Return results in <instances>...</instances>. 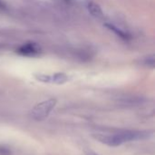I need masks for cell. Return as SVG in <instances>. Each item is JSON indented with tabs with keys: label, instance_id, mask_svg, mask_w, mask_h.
Instances as JSON below:
<instances>
[{
	"label": "cell",
	"instance_id": "1",
	"mask_svg": "<svg viewBox=\"0 0 155 155\" xmlns=\"http://www.w3.org/2000/svg\"><path fill=\"white\" fill-rule=\"evenodd\" d=\"M93 136L107 146L117 147L125 143L149 139L153 136V132L148 130H107L97 132Z\"/></svg>",
	"mask_w": 155,
	"mask_h": 155
},
{
	"label": "cell",
	"instance_id": "2",
	"mask_svg": "<svg viewBox=\"0 0 155 155\" xmlns=\"http://www.w3.org/2000/svg\"><path fill=\"white\" fill-rule=\"evenodd\" d=\"M56 104H57L56 99L50 98L35 104L33 107V109L30 111V114H29L30 117L36 122L45 120L49 116L53 109L55 107Z\"/></svg>",
	"mask_w": 155,
	"mask_h": 155
},
{
	"label": "cell",
	"instance_id": "3",
	"mask_svg": "<svg viewBox=\"0 0 155 155\" xmlns=\"http://www.w3.org/2000/svg\"><path fill=\"white\" fill-rule=\"evenodd\" d=\"M35 79L42 83L47 84H64L69 81V77L67 74L64 73H56L52 75L49 74H35Z\"/></svg>",
	"mask_w": 155,
	"mask_h": 155
},
{
	"label": "cell",
	"instance_id": "4",
	"mask_svg": "<svg viewBox=\"0 0 155 155\" xmlns=\"http://www.w3.org/2000/svg\"><path fill=\"white\" fill-rule=\"evenodd\" d=\"M17 53L24 56H35L41 53L40 46L35 43H25L17 49Z\"/></svg>",
	"mask_w": 155,
	"mask_h": 155
},
{
	"label": "cell",
	"instance_id": "5",
	"mask_svg": "<svg viewBox=\"0 0 155 155\" xmlns=\"http://www.w3.org/2000/svg\"><path fill=\"white\" fill-rule=\"evenodd\" d=\"M110 31H113L117 36H119L120 38L124 39V40H128L131 36L128 33H126L125 31H124L123 29L119 28L118 26H116L114 24H111V23H107L104 25Z\"/></svg>",
	"mask_w": 155,
	"mask_h": 155
},
{
	"label": "cell",
	"instance_id": "6",
	"mask_svg": "<svg viewBox=\"0 0 155 155\" xmlns=\"http://www.w3.org/2000/svg\"><path fill=\"white\" fill-rule=\"evenodd\" d=\"M86 8L93 16H94V17H102L103 16L102 8L100 7L99 5L95 4L94 2H92V1L88 2L86 5Z\"/></svg>",
	"mask_w": 155,
	"mask_h": 155
},
{
	"label": "cell",
	"instance_id": "7",
	"mask_svg": "<svg viewBox=\"0 0 155 155\" xmlns=\"http://www.w3.org/2000/svg\"><path fill=\"white\" fill-rule=\"evenodd\" d=\"M10 152L7 149L5 148H0V155H9Z\"/></svg>",
	"mask_w": 155,
	"mask_h": 155
},
{
	"label": "cell",
	"instance_id": "8",
	"mask_svg": "<svg viewBox=\"0 0 155 155\" xmlns=\"http://www.w3.org/2000/svg\"><path fill=\"white\" fill-rule=\"evenodd\" d=\"M88 155H98L97 153H92V152H90L89 153H88Z\"/></svg>",
	"mask_w": 155,
	"mask_h": 155
},
{
	"label": "cell",
	"instance_id": "9",
	"mask_svg": "<svg viewBox=\"0 0 155 155\" xmlns=\"http://www.w3.org/2000/svg\"><path fill=\"white\" fill-rule=\"evenodd\" d=\"M65 1H68V0H65Z\"/></svg>",
	"mask_w": 155,
	"mask_h": 155
}]
</instances>
